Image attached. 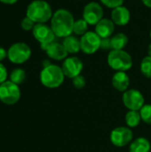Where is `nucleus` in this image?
<instances>
[{
	"mask_svg": "<svg viewBox=\"0 0 151 152\" xmlns=\"http://www.w3.org/2000/svg\"><path fill=\"white\" fill-rule=\"evenodd\" d=\"M75 19L71 12L67 9H58L51 19V28L56 37L65 38L73 34Z\"/></svg>",
	"mask_w": 151,
	"mask_h": 152,
	"instance_id": "obj_1",
	"label": "nucleus"
},
{
	"mask_svg": "<svg viewBox=\"0 0 151 152\" xmlns=\"http://www.w3.org/2000/svg\"><path fill=\"white\" fill-rule=\"evenodd\" d=\"M53 9L50 4L44 0H34L27 7L26 16L36 24L46 23L53 17Z\"/></svg>",
	"mask_w": 151,
	"mask_h": 152,
	"instance_id": "obj_2",
	"label": "nucleus"
},
{
	"mask_svg": "<svg viewBox=\"0 0 151 152\" xmlns=\"http://www.w3.org/2000/svg\"><path fill=\"white\" fill-rule=\"evenodd\" d=\"M65 79V75L61 67L56 64H49L44 66L40 72L41 84L50 89L60 87Z\"/></svg>",
	"mask_w": 151,
	"mask_h": 152,
	"instance_id": "obj_3",
	"label": "nucleus"
},
{
	"mask_svg": "<svg viewBox=\"0 0 151 152\" xmlns=\"http://www.w3.org/2000/svg\"><path fill=\"white\" fill-rule=\"evenodd\" d=\"M108 65L117 71H125L131 69L133 67V58L129 53L125 50H111L107 58Z\"/></svg>",
	"mask_w": 151,
	"mask_h": 152,
	"instance_id": "obj_4",
	"label": "nucleus"
},
{
	"mask_svg": "<svg viewBox=\"0 0 151 152\" xmlns=\"http://www.w3.org/2000/svg\"><path fill=\"white\" fill-rule=\"evenodd\" d=\"M31 48L23 42H17L12 45L7 51V58L14 64H22L31 57Z\"/></svg>",
	"mask_w": 151,
	"mask_h": 152,
	"instance_id": "obj_5",
	"label": "nucleus"
},
{
	"mask_svg": "<svg viewBox=\"0 0 151 152\" xmlns=\"http://www.w3.org/2000/svg\"><path fill=\"white\" fill-rule=\"evenodd\" d=\"M20 99L19 86L12 81H5L0 85V101L5 105H14Z\"/></svg>",
	"mask_w": 151,
	"mask_h": 152,
	"instance_id": "obj_6",
	"label": "nucleus"
},
{
	"mask_svg": "<svg viewBox=\"0 0 151 152\" xmlns=\"http://www.w3.org/2000/svg\"><path fill=\"white\" fill-rule=\"evenodd\" d=\"M110 142L117 148H123L129 145L133 140V133L128 126H118L110 133Z\"/></svg>",
	"mask_w": 151,
	"mask_h": 152,
	"instance_id": "obj_7",
	"label": "nucleus"
},
{
	"mask_svg": "<svg viewBox=\"0 0 151 152\" xmlns=\"http://www.w3.org/2000/svg\"><path fill=\"white\" fill-rule=\"evenodd\" d=\"M123 103L129 110L140 111L145 105V99L143 94L136 89H128L123 94Z\"/></svg>",
	"mask_w": 151,
	"mask_h": 152,
	"instance_id": "obj_8",
	"label": "nucleus"
},
{
	"mask_svg": "<svg viewBox=\"0 0 151 152\" xmlns=\"http://www.w3.org/2000/svg\"><path fill=\"white\" fill-rule=\"evenodd\" d=\"M103 8L98 2H90L86 4L83 9V19L92 26H95L101 19H103Z\"/></svg>",
	"mask_w": 151,
	"mask_h": 152,
	"instance_id": "obj_9",
	"label": "nucleus"
},
{
	"mask_svg": "<svg viewBox=\"0 0 151 152\" xmlns=\"http://www.w3.org/2000/svg\"><path fill=\"white\" fill-rule=\"evenodd\" d=\"M81 51L85 54H93L101 49V38L95 31H88L80 37Z\"/></svg>",
	"mask_w": 151,
	"mask_h": 152,
	"instance_id": "obj_10",
	"label": "nucleus"
},
{
	"mask_svg": "<svg viewBox=\"0 0 151 152\" xmlns=\"http://www.w3.org/2000/svg\"><path fill=\"white\" fill-rule=\"evenodd\" d=\"M32 34L35 39L39 42L41 47L54 42L56 37L51 26L46 25V23L36 24L32 30Z\"/></svg>",
	"mask_w": 151,
	"mask_h": 152,
	"instance_id": "obj_11",
	"label": "nucleus"
},
{
	"mask_svg": "<svg viewBox=\"0 0 151 152\" xmlns=\"http://www.w3.org/2000/svg\"><path fill=\"white\" fill-rule=\"evenodd\" d=\"M62 71L66 77L73 79L77 76L81 75L84 69V63L77 56H68L62 62Z\"/></svg>",
	"mask_w": 151,
	"mask_h": 152,
	"instance_id": "obj_12",
	"label": "nucleus"
},
{
	"mask_svg": "<svg viewBox=\"0 0 151 152\" xmlns=\"http://www.w3.org/2000/svg\"><path fill=\"white\" fill-rule=\"evenodd\" d=\"M41 48L46 53L50 59L54 61H64L69 55L62 43L54 41L47 45L42 46Z\"/></svg>",
	"mask_w": 151,
	"mask_h": 152,
	"instance_id": "obj_13",
	"label": "nucleus"
},
{
	"mask_svg": "<svg viewBox=\"0 0 151 152\" xmlns=\"http://www.w3.org/2000/svg\"><path fill=\"white\" fill-rule=\"evenodd\" d=\"M95 33L101 38H109L115 31V23L111 19L103 18L95 25Z\"/></svg>",
	"mask_w": 151,
	"mask_h": 152,
	"instance_id": "obj_14",
	"label": "nucleus"
},
{
	"mask_svg": "<svg viewBox=\"0 0 151 152\" xmlns=\"http://www.w3.org/2000/svg\"><path fill=\"white\" fill-rule=\"evenodd\" d=\"M131 20V12L126 6L121 5L111 12V20L117 26H125Z\"/></svg>",
	"mask_w": 151,
	"mask_h": 152,
	"instance_id": "obj_15",
	"label": "nucleus"
},
{
	"mask_svg": "<svg viewBox=\"0 0 151 152\" xmlns=\"http://www.w3.org/2000/svg\"><path fill=\"white\" fill-rule=\"evenodd\" d=\"M112 86L118 92H125L129 89L130 77L125 71H117L111 78Z\"/></svg>",
	"mask_w": 151,
	"mask_h": 152,
	"instance_id": "obj_16",
	"label": "nucleus"
},
{
	"mask_svg": "<svg viewBox=\"0 0 151 152\" xmlns=\"http://www.w3.org/2000/svg\"><path fill=\"white\" fill-rule=\"evenodd\" d=\"M62 45H64L69 54H76L81 51L80 38H78L77 36L70 35L63 38Z\"/></svg>",
	"mask_w": 151,
	"mask_h": 152,
	"instance_id": "obj_17",
	"label": "nucleus"
},
{
	"mask_svg": "<svg viewBox=\"0 0 151 152\" xmlns=\"http://www.w3.org/2000/svg\"><path fill=\"white\" fill-rule=\"evenodd\" d=\"M150 142L145 137H138L129 145V152H150Z\"/></svg>",
	"mask_w": 151,
	"mask_h": 152,
	"instance_id": "obj_18",
	"label": "nucleus"
},
{
	"mask_svg": "<svg viewBox=\"0 0 151 152\" xmlns=\"http://www.w3.org/2000/svg\"><path fill=\"white\" fill-rule=\"evenodd\" d=\"M111 50H124L128 44V37L125 33H117L110 37Z\"/></svg>",
	"mask_w": 151,
	"mask_h": 152,
	"instance_id": "obj_19",
	"label": "nucleus"
},
{
	"mask_svg": "<svg viewBox=\"0 0 151 152\" xmlns=\"http://www.w3.org/2000/svg\"><path fill=\"white\" fill-rule=\"evenodd\" d=\"M125 120L126 126H128L129 128L137 127L140 125L141 121H142V118H141V115H140V111L128 110L126 112V114H125Z\"/></svg>",
	"mask_w": 151,
	"mask_h": 152,
	"instance_id": "obj_20",
	"label": "nucleus"
},
{
	"mask_svg": "<svg viewBox=\"0 0 151 152\" xmlns=\"http://www.w3.org/2000/svg\"><path fill=\"white\" fill-rule=\"evenodd\" d=\"M88 27H89V24L83 18L78 19V20H75L74 28H73V34H75L76 36L82 37L86 32H88Z\"/></svg>",
	"mask_w": 151,
	"mask_h": 152,
	"instance_id": "obj_21",
	"label": "nucleus"
},
{
	"mask_svg": "<svg viewBox=\"0 0 151 152\" xmlns=\"http://www.w3.org/2000/svg\"><path fill=\"white\" fill-rule=\"evenodd\" d=\"M26 79V72L22 69H14L11 74H10V81L16 85H20L22 84Z\"/></svg>",
	"mask_w": 151,
	"mask_h": 152,
	"instance_id": "obj_22",
	"label": "nucleus"
},
{
	"mask_svg": "<svg viewBox=\"0 0 151 152\" xmlns=\"http://www.w3.org/2000/svg\"><path fill=\"white\" fill-rule=\"evenodd\" d=\"M140 69H141L142 74L145 77L151 78V57L146 56L142 60Z\"/></svg>",
	"mask_w": 151,
	"mask_h": 152,
	"instance_id": "obj_23",
	"label": "nucleus"
},
{
	"mask_svg": "<svg viewBox=\"0 0 151 152\" xmlns=\"http://www.w3.org/2000/svg\"><path fill=\"white\" fill-rule=\"evenodd\" d=\"M140 115L142 118V121H143L147 125H151V105L145 104L140 110Z\"/></svg>",
	"mask_w": 151,
	"mask_h": 152,
	"instance_id": "obj_24",
	"label": "nucleus"
},
{
	"mask_svg": "<svg viewBox=\"0 0 151 152\" xmlns=\"http://www.w3.org/2000/svg\"><path fill=\"white\" fill-rule=\"evenodd\" d=\"M125 0H100L101 4L109 9H115L123 5Z\"/></svg>",
	"mask_w": 151,
	"mask_h": 152,
	"instance_id": "obj_25",
	"label": "nucleus"
},
{
	"mask_svg": "<svg viewBox=\"0 0 151 152\" xmlns=\"http://www.w3.org/2000/svg\"><path fill=\"white\" fill-rule=\"evenodd\" d=\"M36 23L31 20L29 19L28 16L24 17L20 22V26H21V28L23 30H26V31H29V30H33L34 27H35Z\"/></svg>",
	"mask_w": 151,
	"mask_h": 152,
	"instance_id": "obj_26",
	"label": "nucleus"
},
{
	"mask_svg": "<svg viewBox=\"0 0 151 152\" xmlns=\"http://www.w3.org/2000/svg\"><path fill=\"white\" fill-rule=\"evenodd\" d=\"M72 83H73V86L77 89H83L86 86V80H85V77L82 75H79V76H77L76 77H74L72 79Z\"/></svg>",
	"mask_w": 151,
	"mask_h": 152,
	"instance_id": "obj_27",
	"label": "nucleus"
},
{
	"mask_svg": "<svg viewBox=\"0 0 151 152\" xmlns=\"http://www.w3.org/2000/svg\"><path fill=\"white\" fill-rule=\"evenodd\" d=\"M7 76H8V73H7L6 68L4 67V64L0 62V85L6 81Z\"/></svg>",
	"mask_w": 151,
	"mask_h": 152,
	"instance_id": "obj_28",
	"label": "nucleus"
},
{
	"mask_svg": "<svg viewBox=\"0 0 151 152\" xmlns=\"http://www.w3.org/2000/svg\"><path fill=\"white\" fill-rule=\"evenodd\" d=\"M101 48L103 50H108L110 49L111 51V43H110V37L109 38H103L101 39Z\"/></svg>",
	"mask_w": 151,
	"mask_h": 152,
	"instance_id": "obj_29",
	"label": "nucleus"
},
{
	"mask_svg": "<svg viewBox=\"0 0 151 152\" xmlns=\"http://www.w3.org/2000/svg\"><path fill=\"white\" fill-rule=\"evenodd\" d=\"M6 57H7V52L4 50V48L0 46V62L4 61Z\"/></svg>",
	"mask_w": 151,
	"mask_h": 152,
	"instance_id": "obj_30",
	"label": "nucleus"
},
{
	"mask_svg": "<svg viewBox=\"0 0 151 152\" xmlns=\"http://www.w3.org/2000/svg\"><path fill=\"white\" fill-rule=\"evenodd\" d=\"M19 0H0V2H2L3 4H13L15 3H17Z\"/></svg>",
	"mask_w": 151,
	"mask_h": 152,
	"instance_id": "obj_31",
	"label": "nucleus"
},
{
	"mask_svg": "<svg viewBox=\"0 0 151 152\" xmlns=\"http://www.w3.org/2000/svg\"><path fill=\"white\" fill-rule=\"evenodd\" d=\"M142 2L143 3V4L148 7V8H151V0H142Z\"/></svg>",
	"mask_w": 151,
	"mask_h": 152,
	"instance_id": "obj_32",
	"label": "nucleus"
},
{
	"mask_svg": "<svg viewBox=\"0 0 151 152\" xmlns=\"http://www.w3.org/2000/svg\"><path fill=\"white\" fill-rule=\"evenodd\" d=\"M148 56L151 57V43L149 45V46H148Z\"/></svg>",
	"mask_w": 151,
	"mask_h": 152,
	"instance_id": "obj_33",
	"label": "nucleus"
},
{
	"mask_svg": "<svg viewBox=\"0 0 151 152\" xmlns=\"http://www.w3.org/2000/svg\"><path fill=\"white\" fill-rule=\"evenodd\" d=\"M150 39H151V29H150Z\"/></svg>",
	"mask_w": 151,
	"mask_h": 152,
	"instance_id": "obj_34",
	"label": "nucleus"
},
{
	"mask_svg": "<svg viewBox=\"0 0 151 152\" xmlns=\"http://www.w3.org/2000/svg\"><path fill=\"white\" fill-rule=\"evenodd\" d=\"M150 152H151V151H150Z\"/></svg>",
	"mask_w": 151,
	"mask_h": 152,
	"instance_id": "obj_35",
	"label": "nucleus"
}]
</instances>
